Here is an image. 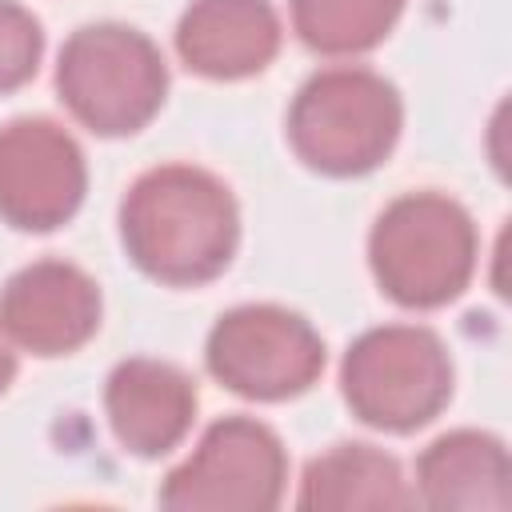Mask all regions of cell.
<instances>
[{
    "label": "cell",
    "mask_w": 512,
    "mask_h": 512,
    "mask_svg": "<svg viewBox=\"0 0 512 512\" xmlns=\"http://www.w3.org/2000/svg\"><path fill=\"white\" fill-rule=\"evenodd\" d=\"M292 32L320 56L372 52L400 20L404 0H288Z\"/></svg>",
    "instance_id": "14"
},
{
    "label": "cell",
    "mask_w": 512,
    "mask_h": 512,
    "mask_svg": "<svg viewBox=\"0 0 512 512\" xmlns=\"http://www.w3.org/2000/svg\"><path fill=\"white\" fill-rule=\"evenodd\" d=\"M404 128V104L392 80L360 64L312 72L288 108L292 152L324 176H364L380 168Z\"/></svg>",
    "instance_id": "3"
},
{
    "label": "cell",
    "mask_w": 512,
    "mask_h": 512,
    "mask_svg": "<svg viewBox=\"0 0 512 512\" xmlns=\"http://www.w3.org/2000/svg\"><path fill=\"white\" fill-rule=\"evenodd\" d=\"M196 380L152 356L120 360L104 380V412L124 452L140 460L168 456L196 420Z\"/></svg>",
    "instance_id": "10"
},
{
    "label": "cell",
    "mask_w": 512,
    "mask_h": 512,
    "mask_svg": "<svg viewBox=\"0 0 512 512\" xmlns=\"http://www.w3.org/2000/svg\"><path fill=\"white\" fill-rule=\"evenodd\" d=\"M416 504L440 512H504L512 504V468L500 436L452 428L416 460Z\"/></svg>",
    "instance_id": "12"
},
{
    "label": "cell",
    "mask_w": 512,
    "mask_h": 512,
    "mask_svg": "<svg viewBox=\"0 0 512 512\" xmlns=\"http://www.w3.org/2000/svg\"><path fill=\"white\" fill-rule=\"evenodd\" d=\"M280 36L272 0H192L176 24V52L196 76L244 80L276 60Z\"/></svg>",
    "instance_id": "11"
},
{
    "label": "cell",
    "mask_w": 512,
    "mask_h": 512,
    "mask_svg": "<svg viewBox=\"0 0 512 512\" xmlns=\"http://www.w3.org/2000/svg\"><path fill=\"white\" fill-rule=\"evenodd\" d=\"M480 256L472 212L444 192L396 196L368 232V268L400 308H440L456 300Z\"/></svg>",
    "instance_id": "2"
},
{
    "label": "cell",
    "mask_w": 512,
    "mask_h": 512,
    "mask_svg": "<svg viewBox=\"0 0 512 512\" xmlns=\"http://www.w3.org/2000/svg\"><path fill=\"white\" fill-rule=\"evenodd\" d=\"M100 288L72 260H32L16 268L0 288V328L32 356H68L84 348L100 328Z\"/></svg>",
    "instance_id": "9"
},
{
    "label": "cell",
    "mask_w": 512,
    "mask_h": 512,
    "mask_svg": "<svg viewBox=\"0 0 512 512\" xmlns=\"http://www.w3.org/2000/svg\"><path fill=\"white\" fill-rule=\"evenodd\" d=\"M300 508L308 512H360V508H412L416 496L400 460L376 444H332L312 456L300 476Z\"/></svg>",
    "instance_id": "13"
},
{
    "label": "cell",
    "mask_w": 512,
    "mask_h": 512,
    "mask_svg": "<svg viewBox=\"0 0 512 512\" xmlns=\"http://www.w3.org/2000/svg\"><path fill=\"white\" fill-rule=\"evenodd\" d=\"M324 336L284 304H236L216 316L204 364L244 400H292L324 372Z\"/></svg>",
    "instance_id": "7"
},
{
    "label": "cell",
    "mask_w": 512,
    "mask_h": 512,
    "mask_svg": "<svg viewBox=\"0 0 512 512\" xmlns=\"http://www.w3.org/2000/svg\"><path fill=\"white\" fill-rule=\"evenodd\" d=\"M12 376H16V344H12L8 332L0 328V392L12 384Z\"/></svg>",
    "instance_id": "16"
},
{
    "label": "cell",
    "mask_w": 512,
    "mask_h": 512,
    "mask_svg": "<svg viewBox=\"0 0 512 512\" xmlns=\"http://www.w3.org/2000/svg\"><path fill=\"white\" fill-rule=\"evenodd\" d=\"M88 164L76 136L48 116L0 124V220L20 232H52L76 216Z\"/></svg>",
    "instance_id": "8"
},
{
    "label": "cell",
    "mask_w": 512,
    "mask_h": 512,
    "mask_svg": "<svg viewBox=\"0 0 512 512\" xmlns=\"http://www.w3.org/2000/svg\"><path fill=\"white\" fill-rule=\"evenodd\" d=\"M44 56V28L20 0H0V92L28 84Z\"/></svg>",
    "instance_id": "15"
},
{
    "label": "cell",
    "mask_w": 512,
    "mask_h": 512,
    "mask_svg": "<svg viewBox=\"0 0 512 512\" xmlns=\"http://www.w3.org/2000/svg\"><path fill=\"white\" fill-rule=\"evenodd\" d=\"M56 92L88 132L132 136L160 112L168 96V64L140 28L100 20L64 40Z\"/></svg>",
    "instance_id": "4"
},
{
    "label": "cell",
    "mask_w": 512,
    "mask_h": 512,
    "mask_svg": "<svg viewBox=\"0 0 512 512\" xmlns=\"http://www.w3.org/2000/svg\"><path fill=\"white\" fill-rule=\"evenodd\" d=\"M352 416L380 432H416L452 400L448 344L424 324H380L360 332L340 364Z\"/></svg>",
    "instance_id": "5"
},
{
    "label": "cell",
    "mask_w": 512,
    "mask_h": 512,
    "mask_svg": "<svg viewBox=\"0 0 512 512\" xmlns=\"http://www.w3.org/2000/svg\"><path fill=\"white\" fill-rule=\"evenodd\" d=\"M288 452L256 416H220L204 428L160 484V504L172 512H272L284 500Z\"/></svg>",
    "instance_id": "6"
},
{
    "label": "cell",
    "mask_w": 512,
    "mask_h": 512,
    "mask_svg": "<svg viewBox=\"0 0 512 512\" xmlns=\"http://www.w3.org/2000/svg\"><path fill=\"white\" fill-rule=\"evenodd\" d=\"M120 240L144 276L168 288H196L232 264L240 208L216 172L200 164H156L120 200Z\"/></svg>",
    "instance_id": "1"
}]
</instances>
